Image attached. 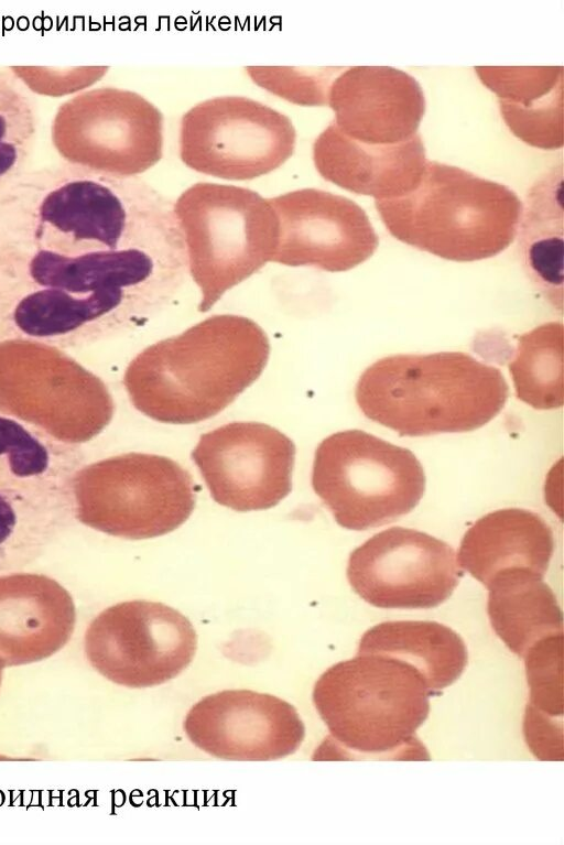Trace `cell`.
<instances>
[{"label":"cell","mask_w":564,"mask_h":845,"mask_svg":"<svg viewBox=\"0 0 564 845\" xmlns=\"http://www.w3.org/2000/svg\"><path fill=\"white\" fill-rule=\"evenodd\" d=\"M269 338L252 319L210 316L139 353L123 386L133 407L169 424H193L225 410L262 373Z\"/></svg>","instance_id":"1"},{"label":"cell","mask_w":564,"mask_h":845,"mask_svg":"<svg viewBox=\"0 0 564 845\" xmlns=\"http://www.w3.org/2000/svg\"><path fill=\"white\" fill-rule=\"evenodd\" d=\"M508 396L498 368L462 351L380 358L355 390L364 415L401 436L477 430L499 414Z\"/></svg>","instance_id":"2"},{"label":"cell","mask_w":564,"mask_h":845,"mask_svg":"<svg viewBox=\"0 0 564 845\" xmlns=\"http://www.w3.org/2000/svg\"><path fill=\"white\" fill-rule=\"evenodd\" d=\"M375 205L395 239L457 262L506 250L523 214L521 199L508 186L436 161H426L414 189Z\"/></svg>","instance_id":"3"},{"label":"cell","mask_w":564,"mask_h":845,"mask_svg":"<svg viewBox=\"0 0 564 845\" xmlns=\"http://www.w3.org/2000/svg\"><path fill=\"white\" fill-rule=\"evenodd\" d=\"M77 444L0 411V576L35 562L78 514Z\"/></svg>","instance_id":"4"},{"label":"cell","mask_w":564,"mask_h":845,"mask_svg":"<svg viewBox=\"0 0 564 845\" xmlns=\"http://www.w3.org/2000/svg\"><path fill=\"white\" fill-rule=\"evenodd\" d=\"M431 695L411 664L357 653L328 668L312 697L345 757L423 760L430 756L415 732L427 718Z\"/></svg>","instance_id":"5"},{"label":"cell","mask_w":564,"mask_h":845,"mask_svg":"<svg viewBox=\"0 0 564 845\" xmlns=\"http://www.w3.org/2000/svg\"><path fill=\"white\" fill-rule=\"evenodd\" d=\"M191 275L207 312L232 286L272 260L278 216L268 198L250 188L195 183L173 205Z\"/></svg>","instance_id":"6"},{"label":"cell","mask_w":564,"mask_h":845,"mask_svg":"<svg viewBox=\"0 0 564 845\" xmlns=\"http://www.w3.org/2000/svg\"><path fill=\"white\" fill-rule=\"evenodd\" d=\"M312 487L340 527L360 531L412 511L425 491V474L410 449L347 430L317 446Z\"/></svg>","instance_id":"7"},{"label":"cell","mask_w":564,"mask_h":845,"mask_svg":"<svg viewBox=\"0 0 564 845\" xmlns=\"http://www.w3.org/2000/svg\"><path fill=\"white\" fill-rule=\"evenodd\" d=\"M52 143L64 163L112 177H137L163 155V115L140 94L86 89L57 108Z\"/></svg>","instance_id":"8"},{"label":"cell","mask_w":564,"mask_h":845,"mask_svg":"<svg viewBox=\"0 0 564 845\" xmlns=\"http://www.w3.org/2000/svg\"><path fill=\"white\" fill-rule=\"evenodd\" d=\"M291 119L260 101L219 96L187 110L180 129V156L189 169L229 181L269 174L293 154Z\"/></svg>","instance_id":"9"},{"label":"cell","mask_w":564,"mask_h":845,"mask_svg":"<svg viewBox=\"0 0 564 845\" xmlns=\"http://www.w3.org/2000/svg\"><path fill=\"white\" fill-rule=\"evenodd\" d=\"M87 522L108 534L141 540L164 535L192 514L196 488L175 461L127 453L83 469Z\"/></svg>","instance_id":"10"},{"label":"cell","mask_w":564,"mask_h":845,"mask_svg":"<svg viewBox=\"0 0 564 845\" xmlns=\"http://www.w3.org/2000/svg\"><path fill=\"white\" fill-rule=\"evenodd\" d=\"M196 649L192 622L158 602L116 604L100 613L85 635L89 664L109 681L133 689L174 679L189 665Z\"/></svg>","instance_id":"11"},{"label":"cell","mask_w":564,"mask_h":845,"mask_svg":"<svg viewBox=\"0 0 564 845\" xmlns=\"http://www.w3.org/2000/svg\"><path fill=\"white\" fill-rule=\"evenodd\" d=\"M346 573L351 588L365 602L399 609L441 605L463 575L449 544L402 527L383 530L355 549Z\"/></svg>","instance_id":"12"},{"label":"cell","mask_w":564,"mask_h":845,"mask_svg":"<svg viewBox=\"0 0 564 845\" xmlns=\"http://www.w3.org/2000/svg\"><path fill=\"white\" fill-rule=\"evenodd\" d=\"M294 458L292 440L259 422L218 426L192 452L212 498L242 512L272 508L291 492Z\"/></svg>","instance_id":"13"},{"label":"cell","mask_w":564,"mask_h":845,"mask_svg":"<svg viewBox=\"0 0 564 845\" xmlns=\"http://www.w3.org/2000/svg\"><path fill=\"white\" fill-rule=\"evenodd\" d=\"M268 199L279 221L272 262L343 272L365 262L379 246L368 215L347 197L301 188Z\"/></svg>","instance_id":"14"},{"label":"cell","mask_w":564,"mask_h":845,"mask_svg":"<svg viewBox=\"0 0 564 845\" xmlns=\"http://www.w3.org/2000/svg\"><path fill=\"white\" fill-rule=\"evenodd\" d=\"M187 738L225 760L268 761L294 754L304 723L289 702L250 690H226L203 697L184 719Z\"/></svg>","instance_id":"15"},{"label":"cell","mask_w":564,"mask_h":845,"mask_svg":"<svg viewBox=\"0 0 564 845\" xmlns=\"http://www.w3.org/2000/svg\"><path fill=\"white\" fill-rule=\"evenodd\" d=\"M327 105L346 137L369 145H393L412 139L425 112L421 85L389 66L344 68L333 80Z\"/></svg>","instance_id":"16"},{"label":"cell","mask_w":564,"mask_h":845,"mask_svg":"<svg viewBox=\"0 0 564 845\" xmlns=\"http://www.w3.org/2000/svg\"><path fill=\"white\" fill-rule=\"evenodd\" d=\"M313 161L324 180L376 201L414 189L426 156L419 133L399 144L369 145L346 137L332 121L313 143Z\"/></svg>","instance_id":"17"},{"label":"cell","mask_w":564,"mask_h":845,"mask_svg":"<svg viewBox=\"0 0 564 845\" xmlns=\"http://www.w3.org/2000/svg\"><path fill=\"white\" fill-rule=\"evenodd\" d=\"M67 400L115 407L104 381L61 348L25 338L0 340V410L13 401Z\"/></svg>","instance_id":"18"},{"label":"cell","mask_w":564,"mask_h":845,"mask_svg":"<svg viewBox=\"0 0 564 845\" xmlns=\"http://www.w3.org/2000/svg\"><path fill=\"white\" fill-rule=\"evenodd\" d=\"M554 551L550 526L538 513L506 508L478 519L464 534L460 567L482 585L501 571L523 568L544 577Z\"/></svg>","instance_id":"19"},{"label":"cell","mask_w":564,"mask_h":845,"mask_svg":"<svg viewBox=\"0 0 564 845\" xmlns=\"http://www.w3.org/2000/svg\"><path fill=\"white\" fill-rule=\"evenodd\" d=\"M75 618L70 596L56 584H0V660L7 668L52 657L70 639Z\"/></svg>","instance_id":"20"},{"label":"cell","mask_w":564,"mask_h":845,"mask_svg":"<svg viewBox=\"0 0 564 845\" xmlns=\"http://www.w3.org/2000/svg\"><path fill=\"white\" fill-rule=\"evenodd\" d=\"M481 83L498 97L510 131L529 145H563L562 66H476Z\"/></svg>","instance_id":"21"},{"label":"cell","mask_w":564,"mask_h":845,"mask_svg":"<svg viewBox=\"0 0 564 845\" xmlns=\"http://www.w3.org/2000/svg\"><path fill=\"white\" fill-rule=\"evenodd\" d=\"M358 654L376 653L414 667L432 695L453 684L463 673L467 649L460 636L436 621H384L367 630Z\"/></svg>","instance_id":"22"},{"label":"cell","mask_w":564,"mask_h":845,"mask_svg":"<svg viewBox=\"0 0 564 845\" xmlns=\"http://www.w3.org/2000/svg\"><path fill=\"white\" fill-rule=\"evenodd\" d=\"M487 588L491 627L516 654L523 658L540 639L563 633L562 611L542 576L523 568L503 570Z\"/></svg>","instance_id":"23"},{"label":"cell","mask_w":564,"mask_h":845,"mask_svg":"<svg viewBox=\"0 0 564 845\" xmlns=\"http://www.w3.org/2000/svg\"><path fill=\"white\" fill-rule=\"evenodd\" d=\"M562 167L531 189L521 234L524 266L534 283L562 308Z\"/></svg>","instance_id":"24"},{"label":"cell","mask_w":564,"mask_h":845,"mask_svg":"<svg viewBox=\"0 0 564 845\" xmlns=\"http://www.w3.org/2000/svg\"><path fill=\"white\" fill-rule=\"evenodd\" d=\"M509 371L519 400L538 410L561 408L564 401L562 323H544L520 335Z\"/></svg>","instance_id":"25"},{"label":"cell","mask_w":564,"mask_h":845,"mask_svg":"<svg viewBox=\"0 0 564 845\" xmlns=\"http://www.w3.org/2000/svg\"><path fill=\"white\" fill-rule=\"evenodd\" d=\"M37 133L28 89L10 67H0V189L26 170Z\"/></svg>","instance_id":"26"},{"label":"cell","mask_w":564,"mask_h":845,"mask_svg":"<svg viewBox=\"0 0 564 845\" xmlns=\"http://www.w3.org/2000/svg\"><path fill=\"white\" fill-rule=\"evenodd\" d=\"M530 701L528 711L562 721L563 633L544 637L523 656Z\"/></svg>","instance_id":"27"},{"label":"cell","mask_w":564,"mask_h":845,"mask_svg":"<svg viewBox=\"0 0 564 845\" xmlns=\"http://www.w3.org/2000/svg\"><path fill=\"white\" fill-rule=\"evenodd\" d=\"M251 80L292 104L325 106L329 87L344 67L247 66Z\"/></svg>","instance_id":"28"},{"label":"cell","mask_w":564,"mask_h":845,"mask_svg":"<svg viewBox=\"0 0 564 845\" xmlns=\"http://www.w3.org/2000/svg\"><path fill=\"white\" fill-rule=\"evenodd\" d=\"M10 68L28 90L46 96H65L86 90L98 82L109 67L10 66Z\"/></svg>","instance_id":"29"},{"label":"cell","mask_w":564,"mask_h":845,"mask_svg":"<svg viewBox=\"0 0 564 845\" xmlns=\"http://www.w3.org/2000/svg\"><path fill=\"white\" fill-rule=\"evenodd\" d=\"M4 668H6V665H4V664H3V662L0 660V689H1V684H2V679H3V671H4Z\"/></svg>","instance_id":"30"}]
</instances>
